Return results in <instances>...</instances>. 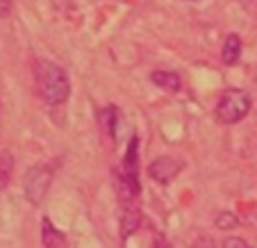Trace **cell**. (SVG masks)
<instances>
[{"mask_svg":"<svg viewBox=\"0 0 257 248\" xmlns=\"http://www.w3.org/2000/svg\"><path fill=\"white\" fill-rule=\"evenodd\" d=\"M34 80L39 93L48 105H62L71 96V82L68 75L64 73V68L57 66L55 62L48 59H37L34 62Z\"/></svg>","mask_w":257,"mask_h":248,"instance_id":"obj_1","label":"cell"},{"mask_svg":"<svg viewBox=\"0 0 257 248\" xmlns=\"http://www.w3.org/2000/svg\"><path fill=\"white\" fill-rule=\"evenodd\" d=\"M250 93L243 89H225L216 102V121L221 126H234L250 112Z\"/></svg>","mask_w":257,"mask_h":248,"instance_id":"obj_2","label":"cell"},{"mask_svg":"<svg viewBox=\"0 0 257 248\" xmlns=\"http://www.w3.org/2000/svg\"><path fill=\"white\" fill-rule=\"evenodd\" d=\"M50 182H53V169L50 166L46 164L30 166L28 173H25V185H23L25 198L32 205H39L46 198V194H48Z\"/></svg>","mask_w":257,"mask_h":248,"instance_id":"obj_3","label":"cell"},{"mask_svg":"<svg viewBox=\"0 0 257 248\" xmlns=\"http://www.w3.org/2000/svg\"><path fill=\"white\" fill-rule=\"evenodd\" d=\"M180 169H182V164H180L178 160H173V157H157V160L148 166V173H151V178L155 182L169 185L175 175L180 173Z\"/></svg>","mask_w":257,"mask_h":248,"instance_id":"obj_4","label":"cell"},{"mask_svg":"<svg viewBox=\"0 0 257 248\" xmlns=\"http://www.w3.org/2000/svg\"><path fill=\"white\" fill-rule=\"evenodd\" d=\"M114 189H116L118 198L123 203H130L135 200V196L139 194V180L130 178L125 171H114Z\"/></svg>","mask_w":257,"mask_h":248,"instance_id":"obj_5","label":"cell"},{"mask_svg":"<svg viewBox=\"0 0 257 248\" xmlns=\"http://www.w3.org/2000/svg\"><path fill=\"white\" fill-rule=\"evenodd\" d=\"M153 84L160 89H164V91H180V87H182V80H180V75L175 73V71H166V68H160V71H153L151 75Z\"/></svg>","mask_w":257,"mask_h":248,"instance_id":"obj_6","label":"cell"},{"mask_svg":"<svg viewBox=\"0 0 257 248\" xmlns=\"http://www.w3.org/2000/svg\"><path fill=\"white\" fill-rule=\"evenodd\" d=\"M123 171L130 178L139 180V137H132L130 144H127L125 157H123Z\"/></svg>","mask_w":257,"mask_h":248,"instance_id":"obj_7","label":"cell"},{"mask_svg":"<svg viewBox=\"0 0 257 248\" xmlns=\"http://www.w3.org/2000/svg\"><path fill=\"white\" fill-rule=\"evenodd\" d=\"M141 225V214L137 207H125L121 214V239L125 241L127 237H132V234L139 230Z\"/></svg>","mask_w":257,"mask_h":248,"instance_id":"obj_8","label":"cell"},{"mask_svg":"<svg viewBox=\"0 0 257 248\" xmlns=\"http://www.w3.org/2000/svg\"><path fill=\"white\" fill-rule=\"evenodd\" d=\"M239 57H241V37L239 34H230L223 44V50H221V59H223V64L232 66V64L239 62Z\"/></svg>","mask_w":257,"mask_h":248,"instance_id":"obj_9","label":"cell"},{"mask_svg":"<svg viewBox=\"0 0 257 248\" xmlns=\"http://www.w3.org/2000/svg\"><path fill=\"white\" fill-rule=\"evenodd\" d=\"M41 241H44L46 248H57V246H64L66 239H64V234L50 223V219H44L41 221Z\"/></svg>","mask_w":257,"mask_h":248,"instance_id":"obj_10","label":"cell"},{"mask_svg":"<svg viewBox=\"0 0 257 248\" xmlns=\"http://www.w3.org/2000/svg\"><path fill=\"white\" fill-rule=\"evenodd\" d=\"M14 173V155L10 151L0 153V191L10 185V178Z\"/></svg>","mask_w":257,"mask_h":248,"instance_id":"obj_11","label":"cell"},{"mask_svg":"<svg viewBox=\"0 0 257 248\" xmlns=\"http://www.w3.org/2000/svg\"><path fill=\"white\" fill-rule=\"evenodd\" d=\"M116 107L114 105H109L107 109H102V114H100V121H102V126H105V130L109 132V137H112L114 141H116Z\"/></svg>","mask_w":257,"mask_h":248,"instance_id":"obj_12","label":"cell"},{"mask_svg":"<svg viewBox=\"0 0 257 248\" xmlns=\"http://www.w3.org/2000/svg\"><path fill=\"white\" fill-rule=\"evenodd\" d=\"M216 225L221 230H230L237 225V216H234L232 212H221V214L216 216Z\"/></svg>","mask_w":257,"mask_h":248,"instance_id":"obj_13","label":"cell"},{"mask_svg":"<svg viewBox=\"0 0 257 248\" xmlns=\"http://www.w3.org/2000/svg\"><path fill=\"white\" fill-rule=\"evenodd\" d=\"M14 10V0H0V19H7Z\"/></svg>","mask_w":257,"mask_h":248,"instance_id":"obj_14","label":"cell"},{"mask_svg":"<svg viewBox=\"0 0 257 248\" xmlns=\"http://www.w3.org/2000/svg\"><path fill=\"white\" fill-rule=\"evenodd\" d=\"M223 246H225V248H234V246L246 248L248 241H246V239H239V237H230V239H225V241H223Z\"/></svg>","mask_w":257,"mask_h":248,"instance_id":"obj_15","label":"cell"}]
</instances>
